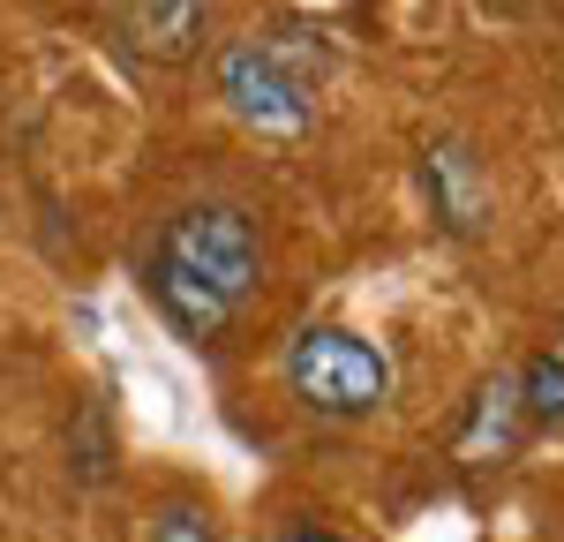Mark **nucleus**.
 <instances>
[{"mask_svg":"<svg viewBox=\"0 0 564 542\" xmlns=\"http://www.w3.org/2000/svg\"><path fill=\"white\" fill-rule=\"evenodd\" d=\"M527 437V406H520V377H489L475 400H467V422H459V459L467 467H497L512 459Z\"/></svg>","mask_w":564,"mask_h":542,"instance_id":"obj_5","label":"nucleus"},{"mask_svg":"<svg viewBox=\"0 0 564 542\" xmlns=\"http://www.w3.org/2000/svg\"><path fill=\"white\" fill-rule=\"evenodd\" d=\"M422 188H430V212L452 241H475L489 219V188H481V159L467 143H430L422 151Z\"/></svg>","mask_w":564,"mask_h":542,"instance_id":"obj_4","label":"nucleus"},{"mask_svg":"<svg viewBox=\"0 0 564 542\" xmlns=\"http://www.w3.org/2000/svg\"><path fill=\"white\" fill-rule=\"evenodd\" d=\"M143 542H212V512H204V505H188V497H166V505L151 512Z\"/></svg>","mask_w":564,"mask_h":542,"instance_id":"obj_8","label":"nucleus"},{"mask_svg":"<svg viewBox=\"0 0 564 542\" xmlns=\"http://www.w3.org/2000/svg\"><path fill=\"white\" fill-rule=\"evenodd\" d=\"M143 294L181 339L218 347L263 294V226L241 204H181L143 249Z\"/></svg>","mask_w":564,"mask_h":542,"instance_id":"obj_1","label":"nucleus"},{"mask_svg":"<svg viewBox=\"0 0 564 542\" xmlns=\"http://www.w3.org/2000/svg\"><path fill=\"white\" fill-rule=\"evenodd\" d=\"M212 84H218V106L257 136H279L286 143V136H308V121H316V68L286 39L218 45Z\"/></svg>","mask_w":564,"mask_h":542,"instance_id":"obj_3","label":"nucleus"},{"mask_svg":"<svg viewBox=\"0 0 564 542\" xmlns=\"http://www.w3.org/2000/svg\"><path fill=\"white\" fill-rule=\"evenodd\" d=\"M271 542H339V528H324L316 512H294V520H286V528H279Z\"/></svg>","mask_w":564,"mask_h":542,"instance_id":"obj_9","label":"nucleus"},{"mask_svg":"<svg viewBox=\"0 0 564 542\" xmlns=\"http://www.w3.org/2000/svg\"><path fill=\"white\" fill-rule=\"evenodd\" d=\"M520 406H527V430L564 422V361L557 355H534L520 369Z\"/></svg>","mask_w":564,"mask_h":542,"instance_id":"obj_7","label":"nucleus"},{"mask_svg":"<svg viewBox=\"0 0 564 542\" xmlns=\"http://www.w3.org/2000/svg\"><path fill=\"white\" fill-rule=\"evenodd\" d=\"M204 23H212V0H135L129 8V39L151 61H188L204 45Z\"/></svg>","mask_w":564,"mask_h":542,"instance_id":"obj_6","label":"nucleus"},{"mask_svg":"<svg viewBox=\"0 0 564 542\" xmlns=\"http://www.w3.org/2000/svg\"><path fill=\"white\" fill-rule=\"evenodd\" d=\"M279 377H286L294 406H308L316 422H361L391 400V355L354 324H302L286 339Z\"/></svg>","mask_w":564,"mask_h":542,"instance_id":"obj_2","label":"nucleus"}]
</instances>
